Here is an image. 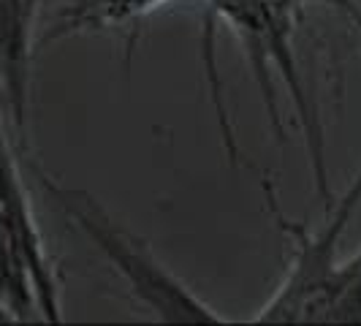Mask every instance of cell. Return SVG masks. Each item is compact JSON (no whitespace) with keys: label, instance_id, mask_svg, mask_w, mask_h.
Listing matches in <instances>:
<instances>
[{"label":"cell","instance_id":"cell-1","mask_svg":"<svg viewBox=\"0 0 361 326\" xmlns=\"http://www.w3.org/2000/svg\"><path fill=\"white\" fill-rule=\"evenodd\" d=\"M312 3L329 6L331 11L343 14L361 33V6L356 0H207L204 25H201V57H204V71H207V82H209V95L215 104L217 123H220V136H223V145H226L231 163H236V139L228 109L223 101L220 73H217V22L231 25L234 36L242 44L245 57L253 68L255 85L261 87V98H264L271 128L277 133V142H283V120H280L277 95H274V76L280 79L283 90L288 92L293 107H296L299 128H302L305 147H307L310 169H312V180L318 188V196L329 210L331 207V188H329V169H326L324 128H321V117H318V111H315L307 90H305L302 71L296 63V47H293L302 14Z\"/></svg>","mask_w":361,"mask_h":326},{"label":"cell","instance_id":"cell-2","mask_svg":"<svg viewBox=\"0 0 361 326\" xmlns=\"http://www.w3.org/2000/svg\"><path fill=\"white\" fill-rule=\"evenodd\" d=\"M52 199L60 210L76 223V229L95 245V250L117 270L128 283L130 294L145 305L158 321L171 324H228L226 315L209 308L193 291L182 283L177 274L163 267L133 231L117 223L101 207V201L87 196L85 191L60 188L47 180Z\"/></svg>","mask_w":361,"mask_h":326},{"label":"cell","instance_id":"cell-3","mask_svg":"<svg viewBox=\"0 0 361 326\" xmlns=\"http://www.w3.org/2000/svg\"><path fill=\"white\" fill-rule=\"evenodd\" d=\"M264 188H267V204L274 215V223L293 242V255H290L283 283L274 289L269 302L258 310L250 321H255V324H310L315 299L324 289V283L329 280V274L337 267L340 239H343L350 217L356 215L361 204V169L353 177V182L345 188L343 199L326 210L329 217H326L324 229L318 234H312L305 223L290 220L280 210L269 185H264Z\"/></svg>","mask_w":361,"mask_h":326},{"label":"cell","instance_id":"cell-4","mask_svg":"<svg viewBox=\"0 0 361 326\" xmlns=\"http://www.w3.org/2000/svg\"><path fill=\"white\" fill-rule=\"evenodd\" d=\"M36 0H0V107L25 123L27 104V38Z\"/></svg>","mask_w":361,"mask_h":326},{"label":"cell","instance_id":"cell-5","mask_svg":"<svg viewBox=\"0 0 361 326\" xmlns=\"http://www.w3.org/2000/svg\"><path fill=\"white\" fill-rule=\"evenodd\" d=\"M166 3H171V0H71L68 6H63L60 17L52 30L47 33V38L133 25Z\"/></svg>","mask_w":361,"mask_h":326},{"label":"cell","instance_id":"cell-6","mask_svg":"<svg viewBox=\"0 0 361 326\" xmlns=\"http://www.w3.org/2000/svg\"><path fill=\"white\" fill-rule=\"evenodd\" d=\"M310 324H361V250L337 261L315 299Z\"/></svg>","mask_w":361,"mask_h":326}]
</instances>
